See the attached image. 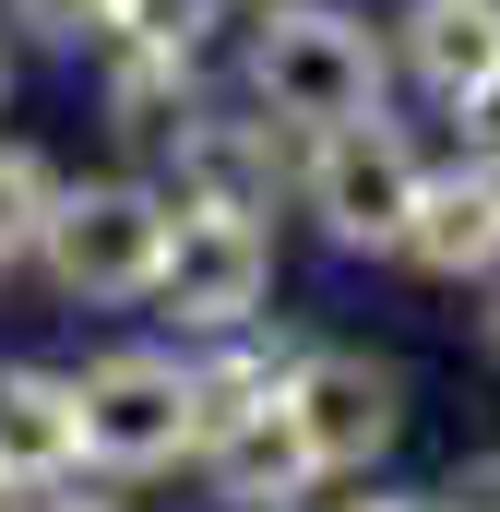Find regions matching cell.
<instances>
[{"label":"cell","instance_id":"6da1fadb","mask_svg":"<svg viewBox=\"0 0 500 512\" xmlns=\"http://www.w3.org/2000/svg\"><path fill=\"white\" fill-rule=\"evenodd\" d=\"M250 96L286 131H334L381 108V36L346 12H274L262 48H250Z\"/></svg>","mask_w":500,"mask_h":512},{"label":"cell","instance_id":"7a4b0ae2","mask_svg":"<svg viewBox=\"0 0 500 512\" xmlns=\"http://www.w3.org/2000/svg\"><path fill=\"white\" fill-rule=\"evenodd\" d=\"M36 251H48V274H60L72 298H155V262H167V191H143V179H84V191L48 203Z\"/></svg>","mask_w":500,"mask_h":512},{"label":"cell","instance_id":"3957f363","mask_svg":"<svg viewBox=\"0 0 500 512\" xmlns=\"http://www.w3.org/2000/svg\"><path fill=\"white\" fill-rule=\"evenodd\" d=\"M72 417H84V465L108 477H155L191 453V370L155 358V346H120L72 382Z\"/></svg>","mask_w":500,"mask_h":512},{"label":"cell","instance_id":"277c9868","mask_svg":"<svg viewBox=\"0 0 500 512\" xmlns=\"http://www.w3.org/2000/svg\"><path fill=\"white\" fill-rule=\"evenodd\" d=\"M417 155H405V131L381 120H334L310 131V215H322V239H346V251H393L405 239V215H417Z\"/></svg>","mask_w":500,"mask_h":512},{"label":"cell","instance_id":"5b68a950","mask_svg":"<svg viewBox=\"0 0 500 512\" xmlns=\"http://www.w3.org/2000/svg\"><path fill=\"white\" fill-rule=\"evenodd\" d=\"M262 286H274V239H262V215H191V203H167L155 298H167L191 334H239L250 310H262Z\"/></svg>","mask_w":500,"mask_h":512},{"label":"cell","instance_id":"8992f818","mask_svg":"<svg viewBox=\"0 0 500 512\" xmlns=\"http://www.w3.org/2000/svg\"><path fill=\"white\" fill-rule=\"evenodd\" d=\"M286 405H298V429H310V465L334 477V465H370L381 441H393V417H405V393H393V370L381 358H358V346H310V358H286Z\"/></svg>","mask_w":500,"mask_h":512},{"label":"cell","instance_id":"52a82bcc","mask_svg":"<svg viewBox=\"0 0 500 512\" xmlns=\"http://www.w3.org/2000/svg\"><path fill=\"white\" fill-rule=\"evenodd\" d=\"M191 453H203L215 501H239V512H286L310 477H322V465H310V429H298L286 393H250V405H227V417H203Z\"/></svg>","mask_w":500,"mask_h":512},{"label":"cell","instance_id":"ba28073f","mask_svg":"<svg viewBox=\"0 0 500 512\" xmlns=\"http://www.w3.org/2000/svg\"><path fill=\"white\" fill-rule=\"evenodd\" d=\"M155 191L191 203V215H262V203H274V131L179 108V120H167V179H155Z\"/></svg>","mask_w":500,"mask_h":512},{"label":"cell","instance_id":"9c48e42d","mask_svg":"<svg viewBox=\"0 0 500 512\" xmlns=\"http://www.w3.org/2000/svg\"><path fill=\"white\" fill-rule=\"evenodd\" d=\"M393 251L417 262V274H441V286L500 274V155H477L465 179H417V215H405Z\"/></svg>","mask_w":500,"mask_h":512},{"label":"cell","instance_id":"30bf717a","mask_svg":"<svg viewBox=\"0 0 500 512\" xmlns=\"http://www.w3.org/2000/svg\"><path fill=\"white\" fill-rule=\"evenodd\" d=\"M84 465V417L60 370H0V477L12 489H72Z\"/></svg>","mask_w":500,"mask_h":512},{"label":"cell","instance_id":"8fae6325","mask_svg":"<svg viewBox=\"0 0 500 512\" xmlns=\"http://www.w3.org/2000/svg\"><path fill=\"white\" fill-rule=\"evenodd\" d=\"M405 60L429 96H477L500 72V0H417L405 12Z\"/></svg>","mask_w":500,"mask_h":512},{"label":"cell","instance_id":"7c38bea8","mask_svg":"<svg viewBox=\"0 0 500 512\" xmlns=\"http://www.w3.org/2000/svg\"><path fill=\"white\" fill-rule=\"evenodd\" d=\"M108 108H120V131H167L179 108H191V48H143L131 36L120 84H108Z\"/></svg>","mask_w":500,"mask_h":512},{"label":"cell","instance_id":"4fadbf2b","mask_svg":"<svg viewBox=\"0 0 500 512\" xmlns=\"http://www.w3.org/2000/svg\"><path fill=\"white\" fill-rule=\"evenodd\" d=\"M48 203H60V179H48V155L36 143H0V262L36 251V227H48Z\"/></svg>","mask_w":500,"mask_h":512},{"label":"cell","instance_id":"5bb4252c","mask_svg":"<svg viewBox=\"0 0 500 512\" xmlns=\"http://www.w3.org/2000/svg\"><path fill=\"white\" fill-rule=\"evenodd\" d=\"M203 24H215V0H131L120 36H143V48H203Z\"/></svg>","mask_w":500,"mask_h":512},{"label":"cell","instance_id":"9a60e30c","mask_svg":"<svg viewBox=\"0 0 500 512\" xmlns=\"http://www.w3.org/2000/svg\"><path fill=\"white\" fill-rule=\"evenodd\" d=\"M429 512H500V453H465V465L429 489Z\"/></svg>","mask_w":500,"mask_h":512},{"label":"cell","instance_id":"2e32d148","mask_svg":"<svg viewBox=\"0 0 500 512\" xmlns=\"http://www.w3.org/2000/svg\"><path fill=\"white\" fill-rule=\"evenodd\" d=\"M12 24H24V36H48V48H72V36H84V24H108V12H96V0H12Z\"/></svg>","mask_w":500,"mask_h":512},{"label":"cell","instance_id":"e0dca14e","mask_svg":"<svg viewBox=\"0 0 500 512\" xmlns=\"http://www.w3.org/2000/svg\"><path fill=\"white\" fill-rule=\"evenodd\" d=\"M453 108H465V131H477V155H500V72L477 84V96H453Z\"/></svg>","mask_w":500,"mask_h":512},{"label":"cell","instance_id":"ac0fdd59","mask_svg":"<svg viewBox=\"0 0 500 512\" xmlns=\"http://www.w3.org/2000/svg\"><path fill=\"white\" fill-rule=\"evenodd\" d=\"M24 512H120V501H60V489H36Z\"/></svg>","mask_w":500,"mask_h":512},{"label":"cell","instance_id":"d6986e66","mask_svg":"<svg viewBox=\"0 0 500 512\" xmlns=\"http://www.w3.org/2000/svg\"><path fill=\"white\" fill-rule=\"evenodd\" d=\"M346 512H429V501H346Z\"/></svg>","mask_w":500,"mask_h":512},{"label":"cell","instance_id":"ffe728a7","mask_svg":"<svg viewBox=\"0 0 500 512\" xmlns=\"http://www.w3.org/2000/svg\"><path fill=\"white\" fill-rule=\"evenodd\" d=\"M24 501H36V489H12V477H0V512H24Z\"/></svg>","mask_w":500,"mask_h":512},{"label":"cell","instance_id":"44dd1931","mask_svg":"<svg viewBox=\"0 0 500 512\" xmlns=\"http://www.w3.org/2000/svg\"><path fill=\"white\" fill-rule=\"evenodd\" d=\"M96 12H108V24H120V12H131V0H96Z\"/></svg>","mask_w":500,"mask_h":512},{"label":"cell","instance_id":"7402d4cb","mask_svg":"<svg viewBox=\"0 0 500 512\" xmlns=\"http://www.w3.org/2000/svg\"><path fill=\"white\" fill-rule=\"evenodd\" d=\"M0 84H12V60H0Z\"/></svg>","mask_w":500,"mask_h":512},{"label":"cell","instance_id":"603a6c76","mask_svg":"<svg viewBox=\"0 0 500 512\" xmlns=\"http://www.w3.org/2000/svg\"><path fill=\"white\" fill-rule=\"evenodd\" d=\"M489 334H500V310H489Z\"/></svg>","mask_w":500,"mask_h":512}]
</instances>
